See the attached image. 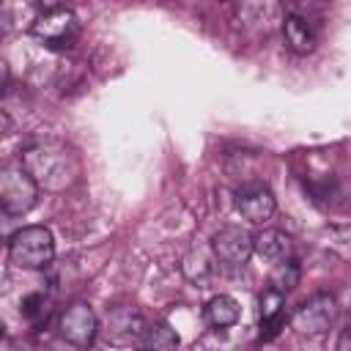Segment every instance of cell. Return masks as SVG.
<instances>
[{
  "label": "cell",
  "instance_id": "cell-1",
  "mask_svg": "<svg viewBox=\"0 0 351 351\" xmlns=\"http://www.w3.org/2000/svg\"><path fill=\"white\" fill-rule=\"evenodd\" d=\"M19 162L36 178L38 186L52 189V192L66 189L77 176V162H74L71 151L66 145H60V143H52V140L25 148Z\"/></svg>",
  "mask_w": 351,
  "mask_h": 351
},
{
  "label": "cell",
  "instance_id": "cell-2",
  "mask_svg": "<svg viewBox=\"0 0 351 351\" xmlns=\"http://www.w3.org/2000/svg\"><path fill=\"white\" fill-rule=\"evenodd\" d=\"M8 258L19 269L38 271L55 258V239L44 225H25L8 239Z\"/></svg>",
  "mask_w": 351,
  "mask_h": 351
},
{
  "label": "cell",
  "instance_id": "cell-3",
  "mask_svg": "<svg viewBox=\"0 0 351 351\" xmlns=\"http://www.w3.org/2000/svg\"><path fill=\"white\" fill-rule=\"evenodd\" d=\"M38 184L22 162H5L0 167V206L8 217H22L38 203Z\"/></svg>",
  "mask_w": 351,
  "mask_h": 351
},
{
  "label": "cell",
  "instance_id": "cell-4",
  "mask_svg": "<svg viewBox=\"0 0 351 351\" xmlns=\"http://www.w3.org/2000/svg\"><path fill=\"white\" fill-rule=\"evenodd\" d=\"M30 33L47 47H71L80 36V19L66 5H49L33 16Z\"/></svg>",
  "mask_w": 351,
  "mask_h": 351
},
{
  "label": "cell",
  "instance_id": "cell-5",
  "mask_svg": "<svg viewBox=\"0 0 351 351\" xmlns=\"http://www.w3.org/2000/svg\"><path fill=\"white\" fill-rule=\"evenodd\" d=\"M337 315V302L329 293H315L307 302H302L296 307V313L291 315V326L299 335H321L332 326Z\"/></svg>",
  "mask_w": 351,
  "mask_h": 351
},
{
  "label": "cell",
  "instance_id": "cell-6",
  "mask_svg": "<svg viewBox=\"0 0 351 351\" xmlns=\"http://www.w3.org/2000/svg\"><path fill=\"white\" fill-rule=\"evenodd\" d=\"M58 329H60V337L66 343H71L74 348H88L99 335V318L90 310V304L74 302L63 310Z\"/></svg>",
  "mask_w": 351,
  "mask_h": 351
},
{
  "label": "cell",
  "instance_id": "cell-7",
  "mask_svg": "<svg viewBox=\"0 0 351 351\" xmlns=\"http://www.w3.org/2000/svg\"><path fill=\"white\" fill-rule=\"evenodd\" d=\"M211 250L219 261L241 266L255 252V233H250L247 228H239V225H228L211 236Z\"/></svg>",
  "mask_w": 351,
  "mask_h": 351
},
{
  "label": "cell",
  "instance_id": "cell-8",
  "mask_svg": "<svg viewBox=\"0 0 351 351\" xmlns=\"http://www.w3.org/2000/svg\"><path fill=\"white\" fill-rule=\"evenodd\" d=\"M274 208H277V200L266 184H244L236 189V211L247 222L263 225L266 219H271Z\"/></svg>",
  "mask_w": 351,
  "mask_h": 351
},
{
  "label": "cell",
  "instance_id": "cell-9",
  "mask_svg": "<svg viewBox=\"0 0 351 351\" xmlns=\"http://www.w3.org/2000/svg\"><path fill=\"white\" fill-rule=\"evenodd\" d=\"M145 329H148V324L143 321V315L129 307L112 310L107 315V340L112 346H132V343L143 340Z\"/></svg>",
  "mask_w": 351,
  "mask_h": 351
},
{
  "label": "cell",
  "instance_id": "cell-10",
  "mask_svg": "<svg viewBox=\"0 0 351 351\" xmlns=\"http://www.w3.org/2000/svg\"><path fill=\"white\" fill-rule=\"evenodd\" d=\"M282 38H285V47L293 52V55H310L318 44V36H315V27L299 16V14H285L282 19Z\"/></svg>",
  "mask_w": 351,
  "mask_h": 351
},
{
  "label": "cell",
  "instance_id": "cell-11",
  "mask_svg": "<svg viewBox=\"0 0 351 351\" xmlns=\"http://www.w3.org/2000/svg\"><path fill=\"white\" fill-rule=\"evenodd\" d=\"M291 250H293V241H291V236L285 230L263 228V230L255 233V252L263 261H271V263L291 261Z\"/></svg>",
  "mask_w": 351,
  "mask_h": 351
},
{
  "label": "cell",
  "instance_id": "cell-12",
  "mask_svg": "<svg viewBox=\"0 0 351 351\" xmlns=\"http://www.w3.org/2000/svg\"><path fill=\"white\" fill-rule=\"evenodd\" d=\"M203 318H206V324H208L211 329L225 332V329H230V326L239 324V318H241V307H239V302H236L233 296H228V293H217V296H211V299L206 302V307H203Z\"/></svg>",
  "mask_w": 351,
  "mask_h": 351
},
{
  "label": "cell",
  "instance_id": "cell-13",
  "mask_svg": "<svg viewBox=\"0 0 351 351\" xmlns=\"http://www.w3.org/2000/svg\"><path fill=\"white\" fill-rule=\"evenodd\" d=\"M258 307H261V324L269 329L266 332V337L269 335H274L277 329V324L282 321V307H285V293L282 291H277V288H266L263 293H261V299H258Z\"/></svg>",
  "mask_w": 351,
  "mask_h": 351
},
{
  "label": "cell",
  "instance_id": "cell-14",
  "mask_svg": "<svg viewBox=\"0 0 351 351\" xmlns=\"http://www.w3.org/2000/svg\"><path fill=\"white\" fill-rule=\"evenodd\" d=\"M143 346L148 351H176L178 335L167 321H154V324H148V329L143 335Z\"/></svg>",
  "mask_w": 351,
  "mask_h": 351
},
{
  "label": "cell",
  "instance_id": "cell-15",
  "mask_svg": "<svg viewBox=\"0 0 351 351\" xmlns=\"http://www.w3.org/2000/svg\"><path fill=\"white\" fill-rule=\"evenodd\" d=\"M296 280H299V269H296V263H293V261H282V263H277V269H274L269 285L285 293V291H291V288L296 285Z\"/></svg>",
  "mask_w": 351,
  "mask_h": 351
},
{
  "label": "cell",
  "instance_id": "cell-16",
  "mask_svg": "<svg viewBox=\"0 0 351 351\" xmlns=\"http://www.w3.org/2000/svg\"><path fill=\"white\" fill-rule=\"evenodd\" d=\"M337 351H351V324L340 332V340H337Z\"/></svg>",
  "mask_w": 351,
  "mask_h": 351
},
{
  "label": "cell",
  "instance_id": "cell-17",
  "mask_svg": "<svg viewBox=\"0 0 351 351\" xmlns=\"http://www.w3.org/2000/svg\"><path fill=\"white\" fill-rule=\"evenodd\" d=\"M140 351H148V348H140Z\"/></svg>",
  "mask_w": 351,
  "mask_h": 351
}]
</instances>
